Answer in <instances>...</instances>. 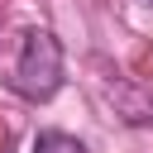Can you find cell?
<instances>
[{
    "label": "cell",
    "mask_w": 153,
    "mask_h": 153,
    "mask_svg": "<svg viewBox=\"0 0 153 153\" xmlns=\"http://www.w3.org/2000/svg\"><path fill=\"white\" fill-rule=\"evenodd\" d=\"M10 86L19 96H29V100L57 96V86H62V43L48 29H29L24 33V48H19V62H14Z\"/></svg>",
    "instance_id": "1"
},
{
    "label": "cell",
    "mask_w": 153,
    "mask_h": 153,
    "mask_svg": "<svg viewBox=\"0 0 153 153\" xmlns=\"http://www.w3.org/2000/svg\"><path fill=\"white\" fill-rule=\"evenodd\" d=\"M33 153H86V148H81V139H72V134H57V129H48V134H38Z\"/></svg>",
    "instance_id": "2"
}]
</instances>
